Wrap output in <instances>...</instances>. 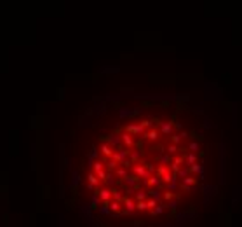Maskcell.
Masks as SVG:
<instances>
[{
    "label": "cell",
    "mask_w": 242,
    "mask_h": 227,
    "mask_svg": "<svg viewBox=\"0 0 242 227\" xmlns=\"http://www.w3.org/2000/svg\"><path fill=\"white\" fill-rule=\"evenodd\" d=\"M127 155H129V150H125V149H119L117 152H113L111 157L117 161V163H124L125 159H127Z\"/></svg>",
    "instance_id": "obj_1"
},
{
    "label": "cell",
    "mask_w": 242,
    "mask_h": 227,
    "mask_svg": "<svg viewBox=\"0 0 242 227\" xmlns=\"http://www.w3.org/2000/svg\"><path fill=\"white\" fill-rule=\"evenodd\" d=\"M134 175H138L140 178H148L150 176V171H148V168L143 164H136L134 166Z\"/></svg>",
    "instance_id": "obj_2"
},
{
    "label": "cell",
    "mask_w": 242,
    "mask_h": 227,
    "mask_svg": "<svg viewBox=\"0 0 242 227\" xmlns=\"http://www.w3.org/2000/svg\"><path fill=\"white\" fill-rule=\"evenodd\" d=\"M159 124H160V133L162 134H172L174 133L172 121H169V122H159Z\"/></svg>",
    "instance_id": "obj_3"
},
{
    "label": "cell",
    "mask_w": 242,
    "mask_h": 227,
    "mask_svg": "<svg viewBox=\"0 0 242 227\" xmlns=\"http://www.w3.org/2000/svg\"><path fill=\"white\" fill-rule=\"evenodd\" d=\"M195 184V178H192V176H185V178H181V187L186 190V192H190L192 190V185Z\"/></svg>",
    "instance_id": "obj_4"
},
{
    "label": "cell",
    "mask_w": 242,
    "mask_h": 227,
    "mask_svg": "<svg viewBox=\"0 0 242 227\" xmlns=\"http://www.w3.org/2000/svg\"><path fill=\"white\" fill-rule=\"evenodd\" d=\"M188 168H190V173H197V175H200V180H204V166L202 164L193 163V164H190Z\"/></svg>",
    "instance_id": "obj_5"
},
{
    "label": "cell",
    "mask_w": 242,
    "mask_h": 227,
    "mask_svg": "<svg viewBox=\"0 0 242 227\" xmlns=\"http://www.w3.org/2000/svg\"><path fill=\"white\" fill-rule=\"evenodd\" d=\"M143 129H145V128H143L141 124H138V126H136V124H129V126L125 128V131H127V133H132V134H141Z\"/></svg>",
    "instance_id": "obj_6"
},
{
    "label": "cell",
    "mask_w": 242,
    "mask_h": 227,
    "mask_svg": "<svg viewBox=\"0 0 242 227\" xmlns=\"http://www.w3.org/2000/svg\"><path fill=\"white\" fill-rule=\"evenodd\" d=\"M124 206H125V211H127V213H131V211L136 210V203L132 201L131 197H124Z\"/></svg>",
    "instance_id": "obj_7"
},
{
    "label": "cell",
    "mask_w": 242,
    "mask_h": 227,
    "mask_svg": "<svg viewBox=\"0 0 242 227\" xmlns=\"http://www.w3.org/2000/svg\"><path fill=\"white\" fill-rule=\"evenodd\" d=\"M98 194H99L101 201H110V199H111V190H110V189H99V190H98Z\"/></svg>",
    "instance_id": "obj_8"
},
{
    "label": "cell",
    "mask_w": 242,
    "mask_h": 227,
    "mask_svg": "<svg viewBox=\"0 0 242 227\" xmlns=\"http://www.w3.org/2000/svg\"><path fill=\"white\" fill-rule=\"evenodd\" d=\"M120 138H122V142L127 145V147H134V140H132V136H131V133H125L124 134H120Z\"/></svg>",
    "instance_id": "obj_9"
},
{
    "label": "cell",
    "mask_w": 242,
    "mask_h": 227,
    "mask_svg": "<svg viewBox=\"0 0 242 227\" xmlns=\"http://www.w3.org/2000/svg\"><path fill=\"white\" fill-rule=\"evenodd\" d=\"M183 161H185V157H176L174 161H172V164H171V170L174 171V173H178L180 171V164H181Z\"/></svg>",
    "instance_id": "obj_10"
},
{
    "label": "cell",
    "mask_w": 242,
    "mask_h": 227,
    "mask_svg": "<svg viewBox=\"0 0 242 227\" xmlns=\"http://www.w3.org/2000/svg\"><path fill=\"white\" fill-rule=\"evenodd\" d=\"M160 182H162V178L159 175L157 176H148V185H151V187H160Z\"/></svg>",
    "instance_id": "obj_11"
},
{
    "label": "cell",
    "mask_w": 242,
    "mask_h": 227,
    "mask_svg": "<svg viewBox=\"0 0 242 227\" xmlns=\"http://www.w3.org/2000/svg\"><path fill=\"white\" fill-rule=\"evenodd\" d=\"M87 180H89V184H91V185H99V176L96 175V173H89V175H87Z\"/></svg>",
    "instance_id": "obj_12"
},
{
    "label": "cell",
    "mask_w": 242,
    "mask_h": 227,
    "mask_svg": "<svg viewBox=\"0 0 242 227\" xmlns=\"http://www.w3.org/2000/svg\"><path fill=\"white\" fill-rule=\"evenodd\" d=\"M101 152H103V155H106V157H111V154H113V150H111V145L103 143V145H101Z\"/></svg>",
    "instance_id": "obj_13"
},
{
    "label": "cell",
    "mask_w": 242,
    "mask_h": 227,
    "mask_svg": "<svg viewBox=\"0 0 242 227\" xmlns=\"http://www.w3.org/2000/svg\"><path fill=\"white\" fill-rule=\"evenodd\" d=\"M138 178H140V176L138 175H134V176H125V178H124V180H125V184H127V185H131V187H136V184H138Z\"/></svg>",
    "instance_id": "obj_14"
},
{
    "label": "cell",
    "mask_w": 242,
    "mask_h": 227,
    "mask_svg": "<svg viewBox=\"0 0 242 227\" xmlns=\"http://www.w3.org/2000/svg\"><path fill=\"white\" fill-rule=\"evenodd\" d=\"M185 163L190 166V164H193V163H197V155L193 154V152H190V154H186L185 155Z\"/></svg>",
    "instance_id": "obj_15"
},
{
    "label": "cell",
    "mask_w": 242,
    "mask_h": 227,
    "mask_svg": "<svg viewBox=\"0 0 242 227\" xmlns=\"http://www.w3.org/2000/svg\"><path fill=\"white\" fill-rule=\"evenodd\" d=\"M145 138H148V140H157L159 138V131L157 129H151V131H148V133H145Z\"/></svg>",
    "instance_id": "obj_16"
},
{
    "label": "cell",
    "mask_w": 242,
    "mask_h": 227,
    "mask_svg": "<svg viewBox=\"0 0 242 227\" xmlns=\"http://www.w3.org/2000/svg\"><path fill=\"white\" fill-rule=\"evenodd\" d=\"M111 197H113V199H117V201H124L122 190H117V189H113V190H111Z\"/></svg>",
    "instance_id": "obj_17"
},
{
    "label": "cell",
    "mask_w": 242,
    "mask_h": 227,
    "mask_svg": "<svg viewBox=\"0 0 242 227\" xmlns=\"http://www.w3.org/2000/svg\"><path fill=\"white\" fill-rule=\"evenodd\" d=\"M136 210H140V211H145V210H148V205H146V201H145V199L138 201V203H136Z\"/></svg>",
    "instance_id": "obj_18"
},
{
    "label": "cell",
    "mask_w": 242,
    "mask_h": 227,
    "mask_svg": "<svg viewBox=\"0 0 242 227\" xmlns=\"http://www.w3.org/2000/svg\"><path fill=\"white\" fill-rule=\"evenodd\" d=\"M188 150H192V152L200 150V143H199V142H190V143H188Z\"/></svg>",
    "instance_id": "obj_19"
},
{
    "label": "cell",
    "mask_w": 242,
    "mask_h": 227,
    "mask_svg": "<svg viewBox=\"0 0 242 227\" xmlns=\"http://www.w3.org/2000/svg\"><path fill=\"white\" fill-rule=\"evenodd\" d=\"M110 210L113 211V213H117V211L120 210V201H117V199H115L113 203H110Z\"/></svg>",
    "instance_id": "obj_20"
},
{
    "label": "cell",
    "mask_w": 242,
    "mask_h": 227,
    "mask_svg": "<svg viewBox=\"0 0 242 227\" xmlns=\"http://www.w3.org/2000/svg\"><path fill=\"white\" fill-rule=\"evenodd\" d=\"M167 171H169V168H167L166 164H162V166H159V170H157V175L162 176V175H166Z\"/></svg>",
    "instance_id": "obj_21"
},
{
    "label": "cell",
    "mask_w": 242,
    "mask_h": 227,
    "mask_svg": "<svg viewBox=\"0 0 242 227\" xmlns=\"http://www.w3.org/2000/svg\"><path fill=\"white\" fill-rule=\"evenodd\" d=\"M188 175H190V168H183V170L178 171V176H180V178H185V176H188Z\"/></svg>",
    "instance_id": "obj_22"
},
{
    "label": "cell",
    "mask_w": 242,
    "mask_h": 227,
    "mask_svg": "<svg viewBox=\"0 0 242 227\" xmlns=\"http://www.w3.org/2000/svg\"><path fill=\"white\" fill-rule=\"evenodd\" d=\"M160 163H162V164H167V163H172V159H171V154L167 152V154H166V155H162V157H160Z\"/></svg>",
    "instance_id": "obj_23"
},
{
    "label": "cell",
    "mask_w": 242,
    "mask_h": 227,
    "mask_svg": "<svg viewBox=\"0 0 242 227\" xmlns=\"http://www.w3.org/2000/svg\"><path fill=\"white\" fill-rule=\"evenodd\" d=\"M106 168H108L110 171H111V170H115V168H117V161L111 157V161H108V163H106Z\"/></svg>",
    "instance_id": "obj_24"
},
{
    "label": "cell",
    "mask_w": 242,
    "mask_h": 227,
    "mask_svg": "<svg viewBox=\"0 0 242 227\" xmlns=\"http://www.w3.org/2000/svg\"><path fill=\"white\" fill-rule=\"evenodd\" d=\"M167 152H169V154H176V152H178V145L176 143H172V145H169V147H167Z\"/></svg>",
    "instance_id": "obj_25"
},
{
    "label": "cell",
    "mask_w": 242,
    "mask_h": 227,
    "mask_svg": "<svg viewBox=\"0 0 242 227\" xmlns=\"http://www.w3.org/2000/svg\"><path fill=\"white\" fill-rule=\"evenodd\" d=\"M146 205H148V210H153V208H155L157 205H159V201H157V199L153 197V199H150V201H148Z\"/></svg>",
    "instance_id": "obj_26"
},
{
    "label": "cell",
    "mask_w": 242,
    "mask_h": 227,
    "mask_svg": "<svg viewBox=\"0 0 242 227\" xmlns=\"http://www.w3.org/2000/svg\"><path fill=\"white\" fill-rule=\"evenodd\" d=\"M171 138H172V143H176V145H178V143H180V142H181V140H183L181 133H180V134H172Z\"/></svg>",
    "instance_id": "obj_27"
},
{
    "label": "cell",
    "mask_w": 242,
    "mask_h": 227,
    "mask_svg": "<svg viewBox=\"0 0 242 227\" xmlns=\"http://www.w3.org/2000/svg\"><path fill=\"white\" fill-rule=\"evenodd\" d=\"M162 211H164V206H159V205L151 210V213H153V215H160Z\"/></svg>",
    "instance_id": "obj_28"
},
{
    "label": "cell",
    "mask_w": 242,
    "mask_h": 227,
    "mask_svg": "<svg viewBox=\"0 0 242 227\" xmlns=\"http://www.w3.org/2000/svg\"><path fill=\"white\" fill-rule=\"evenodd\" d=\"M140 150H132L131 152V161H138V159H140Z\"/></svg>",
    "instance_id": "obj_29"
},
{
    "label": "cell",
    "mask_w": 242,
    "mask_h": 227,
    "mask_svg": "<svg viewBox=\"0 0 242 227\" xmlns=\"http://www.w3.org/2000/svg\"><path fill=\"white\" fill-rule=\"evenodd\" d=\"M150 196L155 197L157 201H160V192H159V190H155V189H153V190H150Z\"/></svg>",
    "instance_id": "obj_30"
},
{
    "label": "cell",
    "mask_w": 242,
    "mask_h": 227,
    "mask_svg": "<svg viewBox=\"0 0 242 227\" xmlns=\"http://www.w3.org/2000/svg\"><path fill=\"white\" fill-rule=\"evenodd\" d=\"M101 170H103V163H99V161L94 163V173H98V171H101Z\"/></svg>",
    "instance_id": "obj_31"
},
{
    "label": "cell",
    "mask_w": 242,
    "mask_h": 227,
    "mask_svg": "<svg viewBox=\"0 0 242 227\" xmlns=\"http://www.w3.org/2000/svg\"><path fill=\"white\" fill-rule=\"evenodd\" d=\"M117 176H120L122 180H124V178L127 176V171H125V170H117Z\"/></svg>",
    "instance_id": "obj_32"
},
{
    "label": "cell",
    "mask_w": 242,
    "mask_h": 227,
    "mask_svg": "<svg viewBox=\"0 0 242 227\" xmlns=\"http://www.w3.org/2000/svg\"><path fill=\"white\" fill-rule=\"evenodd\" d=\"M174 189H176V180L167 182V190H174Z\"/></svg>",
    "instance_id": "obj_33"
},
{
    "label": "cell",
    "mask_w": 242,
    "mask_h": 227,
    "mask_svg": "<svg viewBox=\"0 0 242 227\" xmlns=\"http://www.w3.org/2000/svg\"><path fill=\"white\" fill-rule=\"evenodd\" d=\"M96 175L99 176V180H103V182H105V178H106V173H105V170H101V171H98Z\"/></svg>",
    "instance_id": "obj_34"
},
{
    "label": "cell",
    "mask_w": 242,
    "mask_h": 227,
    "mask_svg": "<svg viewBox=\"0 0 242 227\" xmlns=\"http://www.w3.org/2000/svg\"><path fill=\"white\" fill-rule=\"evenodd\" d=\"M145 197H146V192H138V194H136V199H138V201H141Z\"/></svg>",
    "instance_id": "obj_35"
},
{
    "label": "cell",
    "mask_w": 242,
    "mask_h": 227,
    "mask_svg": "<svg viewBox=\"0 0 242 227\" xmlns=\"http://www.w3.org/2000/svg\"><path fill=\"white\" fill-rule=\"evenodd\" d=\"M141 126H143V128H148V126H151V121H143Z\"/></svg>",
    "instance_id": "obj_36"
},
{
    "label": "cell",
    "mask_w": 242,
    "mask_h": 227,
    "mask_svg": "<svg viewBox=\"0 0 242 227\" xmlns=\"http://www.w3.org/2000/svg\"><path fill=\"white\" fill-rule=\"evenodd\" d=\"M164 197H166V199H171V197H172L171 190H167V192H166V194H164Z\"/></svg>",
    "instance_id": "obj_37"
},
{
    "label": "cell",
    "mask_w": 242,
    "mask_h": 227,
    "mask_svg": "<svg viewBox=\"0 0 242 227\" xmlns=\"http://www.w3.org/2000/svg\"><path fill=\"white\" fill-rule=\"evenodd\" d=\"M146 168H148V171H150V173L155 170V168H153V164H146Z\"/></svg>",
    "instance_id": "obj_38"
}]
</instances>
